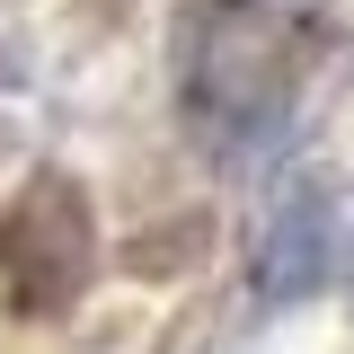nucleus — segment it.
<instances>
[{
	"label": "nucleus",
	"instance_id": "nucleus-1",
	"mask_svg": "<svg viewBox=\"0 0 354 354\" xmlns=\"http://www.w3.org/2000/svg\"><path fill=\"white\" fill-rule=\"evenodd\" d=\"M88 257H97V230H88V204L71 177H36L9 221H0V283L27 319H53V310L80 301Z\"/></svg>",
	"mask_w": 354,
	"mask_h": 354
},
{
	"label": "nucleus",
	"instance_id": "nucleus-2",
	"mask_svg": "<svg viewBox=\"0 0 354 354\" xmlns=\"http://www.w3.org/2000/svg\"><path fill=\"white\" fill-rule=\"evenodd\" d=\"M328 283V186L319 177H292L266 213V239H257V301L266 310H292Z\"/></svg>",
	"mask_w": 354,
	"mask_h": 354
}]
</instances>
